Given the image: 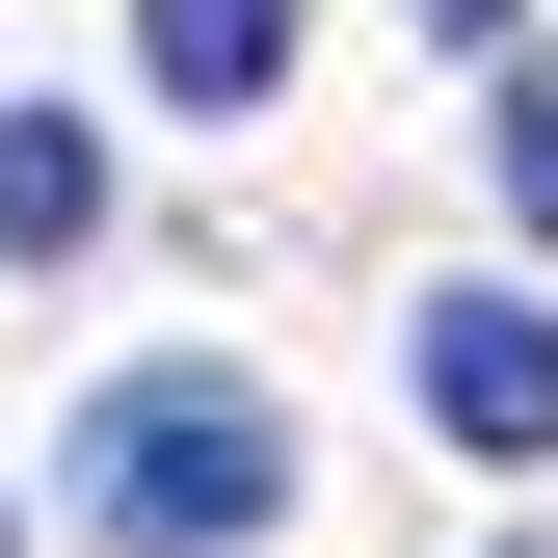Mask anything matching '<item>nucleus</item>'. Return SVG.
<instances>
[{
    "label": "nucleus",
    "instance_id": "obj_7",
    "mask_svg": "<svg viewBox=\"0 0 558 558\" xmlns=\"http://www.w3.org/2000/svg\"><path fill=\"white\" fill-rule=\"evenodd\" d=\"M0 558H27V532H0Z\"/></svg>",
    "mask_w": 558,
    "mask_h": 558
},
{
    "label": "nucleus",
    "instance_id": "obj_4",
    "mask_svg": "<svg viewBox=\"0 0 558 558\" xmlns=\"http://www.w3.org/2000/svg\"><path fill=\"white\" fill-rule=\"evenodd\" d=\"M319 0H133V53H160V107H266V53H293Z\"/></svg>",
    "mask_w": 558,
    "mask_h": 558
},
{
    "label": "nucleus",
    "instance_id": "obj_2",
    "mask_svg": "<svg viewBox=\"0 0 558 558\" xmlns=\"http://www.w3.org/2000/svg\"><path fill=\"white\" fill-rule=\"evenodd\" d=\"M426 426H452V452H558V319H532V293H452V319H426Z\"/></svg>",
    "mask_w": 558,
    "mask_h": 558
},
{
    "label": "nucleus",
    "instance_id": "obj_6",
    "mask_svg": "<svg viewBox=\"0 0 558 558\" xmlns=\"http://www.w3.org/2000/svg\"><path fill=\"white\" fill-rule=\"evenodd\" d=\"M426 27H506V0H426Z\"/></svg>",
    "mask_w": 558,
    "mask_h": 558
},
{
    "label": "nucleus",
    "instance_id": "obj_3",
    "mask_svg": "<svg viewBox=\"0 0 558 558\" xmlns=\"http://www.w3.org/2000/svg\"><path fill=\"white\" fill-rule=\"evenodd\" d=\"M107 240V133L81 107H0V266H81Z\"/></svg>",
    "mask_w": 558,
    "mask_h": 558
},
{
    "label": "nucleus",
    "instance_id": "obj_1",
    "mask_svg": "<svg viewBox=\"0 0 558 558\" xmlns=\"http://www.w3.org/2000/svg\"><path fill=\"white\" fill-rule=\"evenodd\" d=\"M266 506H293V426L240 373H107L81 399V532L107 558H240Z\"/></svg>",
    "mask_w": 558,
    "mask_h": 558
},
{
    "label": "nucleus",
    "instance_id": "obj_5",
    "mask_svg": "<svg viewBox=\"0 0 558 558\" xmlns=\"http://www.w3.org/2000/svg\"><path fill=\"white\" fill-rule=\"evenodd\" d=\"M506 214L558 240V53H532V81H506Z\"/></svg>",
    "mask_w": 558,
    "mask_h": 558
}]
</instances>
